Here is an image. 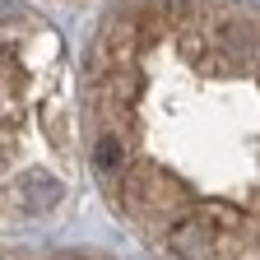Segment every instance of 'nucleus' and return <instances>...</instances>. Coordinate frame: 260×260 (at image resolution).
<instances>
[{"label": "nucleus", "mask_w": 260, "mask_h": 260, "mask_svg": "<svg viewBox=\"0 0 260 260\" xmlns=\"http://www.w3.org/2000/svg\"><path fill=\"white\" fill-rule=\"evenodd\" d=\"M209 246H214V223L205 214H190V218H181V223L168 228V251L177 260H205Z\"/></svg>", "instance_id": "f257e3e1"}, {"label": "nucleus", "mask_w": 260, "mask_h": 260, "mask_svg": "<svg viewBox=\"0 0 260 260\" xmlns=\"http://www.w3.org/2000/svg\"><path fill=\"white\" fill-rule=\"evenodd\" d=\"M14 190H19V205H23L28 214H42V209H51V205L60 200V190H65V186H60L51 172H23Z\"/></svg>", "instance_id": "f03ea898"}]
</instances>
